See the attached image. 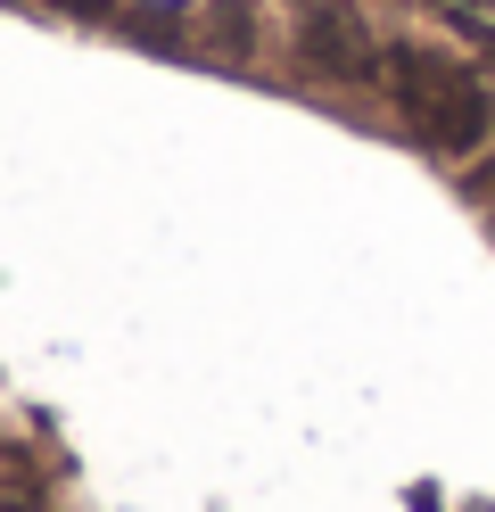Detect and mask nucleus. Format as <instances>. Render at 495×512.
Segmentation results:
<instances>
[{
    "label": "nucleus",
    "instance_id": "1",
    "mask_svg": "<svg viewBox=\"0 0 495 512\" xmlns=\"http://www.w3.org/2000/svg\"><path fill=\"white\" fill-rule=\"evenodd\" d=\"M380 91L405 108V124L421 133V149L446 157V166H471V157L495 141V91H487L471 67H462V58H446V50L396 42Z\"/></svg>",
    "mask_w": 495,
    "mask_h": 512
},
{
    "label": "nucleus",
    "instance_id": "2",
    "mask_svg": "<svg viewBox=\"0 0 495 512\" xmlns=\"http://www.w3.org/2000/svg\"><path fill=\"white\" fill-rule=\"evenodd\" d=\"M297 34H306V58H314L322 75H347V83H380V75H388V50L363 34L347 9H314Z\"/></svg>",
    "mask_w": 495,
    "mask_h": 512
}]
</instances>
